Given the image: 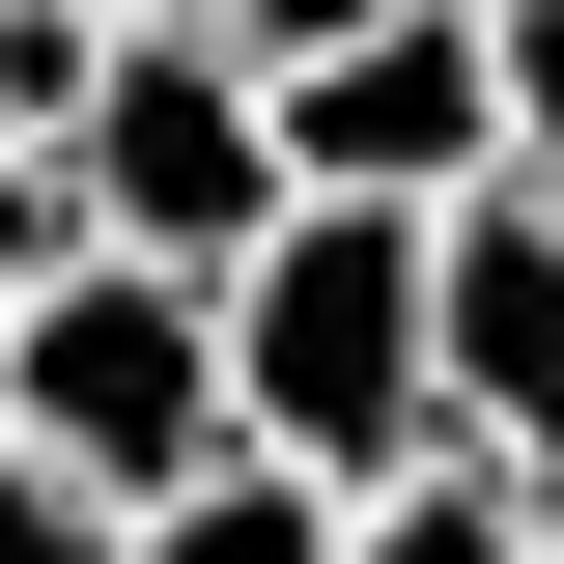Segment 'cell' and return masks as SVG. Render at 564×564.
I'll return each instance as SVG.
<instances>
[{
	"label": "cell",
	"instance_id": "cell-1",
	"mask_svg": "<svg viewBox=\"0 0 564 564\" xmlns=\"http://www.w3.org/2000/svg\"><path fill=\"white\" fill-rule=\"evenodd\" d=\"M226 423H254L282 480H423L452 452V367H423V226H367V198H282L254 254H226Z\"/></svg>",
	"mask_w": 564,
	"mask_h": 564
},
{
	"label": "cell",
	"instance_id": "cell-2",
	"mask_svg": "<svg viewBox=\"0 0 564 564\" xmlns=\"http://www.w3.org/2000/svg\"><path fill=\"white\" fill-rule=\"evenodd\" d=\"M0 452H29V480H85V508L226 480V452H254V423H226V282H141V254L29 282V339H0Z\"/></svg>",
	"mask_w": 564,
	"mask_h": 564
},
{
	"label": "cell",
	"instance_id": "cell-3",
	"mask_svg": "<svg viewBox=\"0 0 564 564\" xmlns=\"http://www.w3.org/2000/svg\"><path fill=\"white\" fill-rule=\"evenodd\" d=\"M57 170H85V226H113L141 282H226L282 226V85L226 57L198 0H170V29H113V57H85V113H57Z\"/></svg>",
	"mask_w": 564,
	"mask_h": 564
},
{
	"label": "cell",
	"instance_id": "cell-4",
	"mask_svg": "<svg viewBox=\"0 0 564 564\" xmlns=\"http://www.w3.org/2000/svg\"><path fill=\"white\" fill-rule=\"evenodd\" d=\"M282 198H367V226L508 198V29L480 0H395V29H339V57H282Z\"/></svg>",
	"mask_w": 564,
	"mask_h": 564
},
{
	"label": "cell",
	"instance_id": "cell-5",
	"mask_svg": "<svg viewBox=\"0 0 564 564\" xmlns=\"http://www.w3.org/2000/svg\"><path fill=\"white\" fill-rule=\"evenodd\" d=\"M423 367H452L480 480H564V198H452L423 226Z\"/></svg>",
	"mask_w": 564,
	"mask_h": 564
},
{
	"label": "cell",
	"instance_id": "cell-6",
	"mask_svg": "<svg viewBox=\"0 0 564 564\" xmlns=\"http://www.w3.org/2000/svg\"><path fill=\"white\" fill-rule=\"evenodd\" d=\"M141 564H367V508H339V480H282V452H226V480L141 508Z\"/></svg>",
	"mask_w": 564,
	"mask_h": 564
},
{
	"label": "cell",
	"instance_id": "cell-7",
	"mask_svg": "<svg viewBox=\"0 0 564 564\" xmlns=\"http://www.w3.org/2000/svg\"><path fill=\"white\" fill-rule=\"evenodd\" d=\"M367 564H536V480L423 452V480H367Z\"/></svg>",
	"mask_w": 564,
	"mask_h": 564
},
{
	"label": "cell",
	"instance_id": "cell-8",
	"mask_svg": "<svg viewBox=\"0 0 564 564\" xmlns=\"http://www.w3.org/2000/svg\"><path fill=\"white\" fill-rule=\"evenodd\" d=\"M85 254H113V226H85V170H57V141H0V282H85Z\"/></svg>",
	"mask_w": 564,
	"mask_h": 564
},
{
	"label": "cell",
	"instance_id": "cell-9",
	"mask_svg": "<svg viewBox=\"0 0 564 564\" xmlns=\"http://www.w3.org/2000/svg\"><path fill=\"white\" fill-rule=\"evenodd\" d=\"M508 29V198H564V0H480Z\"/></svg>",
	"mask_w": 564,
	"mask_h": 564
},
{
	"label": "cell",
	"instance_id": "cell-10",
	"mask_svg": "<svg viewBox=\"0 0 564 564\" xmlns=\"http://www.w3.org/2000/svg\"><path fill=\"white\" fill-rule=\"evenodd\" d=\"M0 564H141V508H85V480H29V452H0Z\"/></svg>",
	"mask_w": 564,
	"mask_h": 564
},
{
	"label": "cell",
	"instance_id": "cell-11",
	"mask_svg": "<svg viewBox=\"0 0 564 564\" xmlns=\"http://www.w3.org/2000/svg\"><path fill=\"white\" fill-rule=\"evenodd\" d=\"M198 29H226L254 85H282V57H339V29H395V0H198Z\"/></svg>",
	"mask_w": 564,
	"mask_h": 564
},
{
	"label": "cell",
	"instance_id": "cell-12",
	"mask_svg": "<svg viewBox=\"0 0 564 564\" xmlns=\"http://www.w3.org/2000/svg\"><path fill=\"white\" fill-rule=\"evenodd\" d=\"M536 564H564V480H536Z\"/></svg>",
	"mask_w": 564,
	"mask_h": 564
},
{
	"label": "cell",
	"instance_id": "cell-13",
	"mask_svg": "<svg viewBox=\"0 0 564 564\" xmlns=\"http://www.w3.org/2000/svg\"><path fill=\"white\" fill-rule=\"evenodd\" d=\"M0 339H29V282H0Z\"/></svg>",
	"mask_w": 564,
	"mask_h": 564
}]
</instances>
